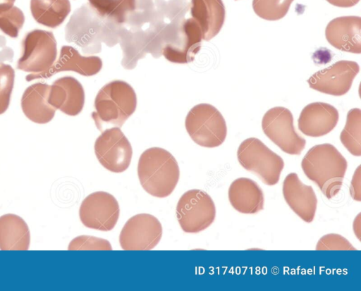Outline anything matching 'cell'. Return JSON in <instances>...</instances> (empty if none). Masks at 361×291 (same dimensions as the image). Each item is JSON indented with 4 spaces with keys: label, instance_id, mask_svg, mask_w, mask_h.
I'll return each instance as SVG.
<instances>
[{
    "label": "cell",
    "instance_id": "obj_23",
    "mask_svg": "<svg viewBox=\"0 0 361 291\" xmlns=\"http://www.w3.org/2000/svg\"><path fill=\"white\" fill-rule=\"evenodd\" d=\"M30 235L26 222L16 214L0 217V249L27 250Z\"/></svg>",
    "mask_w": 361,
    "mask_h": 291
},
{
    "label": "cell",
    "instance_id": "obj_4",
    "mask_svg": "<svg viewBox=\"0 0 361 291\" xmlns=\"http://www.w3.org/2000/svg\"><path fill=\"white\" fill-rule=\"evenodd\" d=\"M94 106L91 116L101 132L109 126L121 128L135 112L137 96L126 82L113 80L99 89Z\"/></svg>",
    "mask_w": 361,
    "mask_h": 291
},
{
    "label": "cell",
    "instance_id": "obj_20",
    "mask_svg": "<svg viewBox=\"0 0 361 291\" xmlns=\"http://www.w3.org/2000/svg\"><path fill=\"white\" fill-rule=\"evenodd\" d=\"M190 11L201 29L202 39L209 41L220 32L226 17L222 0H190Z\"/></svg>",
    "mask_w": 361,
    "mask_h": 291
},
{
    "label": "cell",
    "instance_id": "obj_17",
    "mask_svg": "<svg viewBox=\"0 0 361 291\" xmlns=\"http://www.w3.org/2000/svg\"><path fill=\"white\" fill-rule=\"evenodd\" d=\"M339 118L337 109L324 102H313L302 110L298 118V128L309 137H318L329 133Z\"/></svg>",
    "mask_w": 361,
    "mask_h": 291
},
{
    "label": "cell",
    "instance_id": "obj_7",
    "mask_svg": "<svg viewBox=\"0 0 361 291\" xmlns=\"http://www.w3.org/2000/svg\"><path fill=\"white\" fill-rule=\"evenodd\" d=\"M176 216L181 229L188 233H200L214 221L216 207L204 191L193 189L185 192L176 206Z\"/></svg>",
    "mask_w": 361,
    "mask_h": 291
},
{
    "label": "cell",
    "instance_id": "obj_27",
    "mask_svg": "<svg viewBox=\"0 0 361 291\" xmlns=\"http://www.w3.org/2000/svg\"><path fill=\"white\" fill-rule=\"evenodd\" d=\"M294 0H252V8L259 18L278 20L288 13Z\"/></svg>",
    "mask_w": 361,
    "mask_h": 291
},
{
    "label": "cell",
    "instance_id": "obj_15",
    "mask_svg": "<svg viewBox=\"0 0 361 291\" xmlns=\"http://www.w3.org/2000/svg\"><path fill=\"white\" fill-rule=\"evenodd\" d=\"M102 68V61L97 56H83L71 46L61 48L58 60L46 72L31 73L25 77L27 81L35 79H47L61 71H74L84 76L97 74Z\"/></svg>",
    "mask_w": 361,
    "mask_h": 291
},
{
    "label": "cell",
    "instance_id": "obj_13",
    "mask_svg": "<svg viewBox=\"0 0 361 291\" xmlns=\"http://www.w3.org/2000/svg\"><path fill=\"white\" fill-rule=\"evenodd\" d=\"M359 69L357 63L341 60L316 72L307 80V82L310 88L318 92L342 96L350 90Z\"/></svg>",
    "mask_w": 361,
    "mask_h": 291
},
{
    "label": "cell",
    "instance_id": "obj_8",
    "mask_svg": "<svg viewBox=\"0 0 361 291\" xmlns=\"http://www.w3.org/2000/svg\"><path fill=\"white\" fill-rule=\"evenodd\" d=\"M56 45L52 32L39 29L29 32L22 41V56L16 68L32 73L46 72L56 59Z\"/></svg>",
    "mask_w": 361,
    "mask_h": 291
},
{
    "label": "cell",
    "instance_id": "obj_18",
    "mask_svg": "<svg viewBox=\"0 0 361 291\" xmlns=\"http://www.w3.org/2000/svg\"><path fill=\"white\" fill-rule=\"evenodd\" d=\"M327 42L336 49L353 53L361 52V18L350 16L331 20L326 27Z\"/></svg>",
    "mask_w": 361,
    "mask_h": 291
},
{
    "label": "cell",
    "instance_id": "obj_10",
    "mask_svg": "<svg viewBox=\"0 0 361 291\" xmlns=\"http://www.w3.org/2000/svg\"><path fill=\"white\" fill-rule=\"evenodd\" d=\"M94 149L99 162L111 172L122 173L130 166L132 146L120 128L102 131L95 140Z\"/></svg>",
    "mask_w": 361,
    "mask_h": 291
},
{
    "label": "cell",
    "instance_id": "obj_12",
    "mask_svg": "<svg viewBox=\"0 0 361 291\" xmlns=\"http://www.w3.org/2000/svg\"><path fill=\"white\" fill-rule=\"evenodd\" d=\"M162 226L159 221L148 213L130 218L123 227L119 243L124 250H150L159 242Z\"/></svg>",
    "mask_w": 361,
    "mask_h": 291
},
{
    "label": "cell",
    "instance_id": "obj_30",
    "mask_svg": "<svg viewBox=\"0 0 361 291\" xmlns=\"http://www.w3.org/2000/svg\"><path fill=\"white\" fill-rule=\"evenodd\" d=\"M69 250H111L110 242L93 236L81 235L74 238L69 244Z\"/></svg>",
    "mask_w": 361,
    "mask_h": 291
},
{
    "label": "cell",
    "instance_id": "obj_16",
    "mask_svg": "<svg viewBox=\"0 0 361 291\" xmlns=\"http://www.w3.org/2000/svg\"><path fill=\"white\" fill-rule=\"evenodd\" d=\"M283 198L302 221L311 223L315 216L317 199L313 188L305 185L295 173L286 175L282 187Z\"/></svg>",
    "mask_w": 361,
    "mask_h": 291
},
{
    "label": "cell",
    "instance_id": "obj_29",
    "mask_svg": "<svg viewBox=\"0 0 361 291\" xmlns=\"http://www.w3.org/2000/svg\"><path fill=\"white\" fill-rule=\"evenodd\" d=\"M14 78L13 68L8 64L0 63V115L8 108Z\"/></svg>",
    "mask_w": 361,
    "mask_h": 291
},
{
    "label": "cell",
    "instance_id": "obj_3",
    "mask_svg": "<svg viewBox=\"0 0 361 291\" xmlns=\"http://www.w3.org/2000/svg\"><path fill=\"white\" fill-rule=\"evenodd\" d=\"M138 178L142 188L150 195L164 198L176 187L180 170L174 156L161 147L144 151L137 165Z\"/></svg>",
    "mask_w": 361,
    "mask_h": 291
},
{
    "label": "cell",
    "instance_id": "obj_11",
    "mask_svg": "<svg viewBox=\"0 0 361 291\" xmlns=\"http://www.w3.org/2000/svg\"><path fill=\"white\" fill-rule=\"evenodd\" d=\"M120 208L118 201L106 192H95L82 202L79 216L87 228L101 231H110L117 223Z\"/></svg>",
    "mask_w": 361,
    "mask_h": 291
},
{
    "label": "cell",
    "instance_id": "obj_25",
    "mask_svg": "<svg viewBox=\"0 0 361 291\" xmlns=\"http://www.w3.org/2000/svg\"><path fill=\"white\" fill-rule=\"evenodd\" d=\"M88 4L100 17L118 26L137 9V0H88Z\"/></svg>",
    "mask_w": 361,
    "mask_h": 291
},
{
    "label": "cell",
    "instance_id": "obj_2",
    "mask_svg": "<svg viewBox=\"0 0 361 291\" xmlns=\"http://www.w3.org/2000/svg\"><path fill=\"white\" fill-rule=\"evenodd\" d=\"M348 167L345 157L332 144L325 143L310 148L301 161V168L328 199L338 194Z\"/></svg>",
    "mask_w": 361,
    "mask_h": 291
},
{
    "label": "cell",
    "instance_id": "obj_36",
    "mask_svg": "<svg viewBox=\"0 0 361 291\" xmlns=\"http://www.w3.org/2000/svg\"><path fill=\"white\" fill-rule=\"evenodd\" d=\"M15 1L16 0H0V13L12 8Z\"/></svg>",
    "mask_w": 361,
    "mask_h": 291
},
{
    "label": "cell",
    "instance_id": "obj_14",
    "mask_svg": "<svg viewBox=\"0 0 361 291\" xmlns=\"http://www.w3.org/2000/svg\"><path fill=\"white\" fill-rule=\"evenodd\" d=\"M176 39L163 47L162 54L165 58L170 62L181 64L193 61L201 49L202 39L198 23L192 18L183 20Z\"/></svg>",
    "mask_w": 361,
    "mask_h": 291
},
{
    "label": "cell",
    "instance_id": "obj_32",
    "mask_svg": "<svg viewBox=\"0 0 361 291\" xmlns=\"http://www.w3.org/2000/svg\"><path fill=\"white\" fill-rule=\"evenodd\" d=\"M361 166H358L352 178L350 186V194L351 197L357 202L361 201Z\"/></svg>",
    "mask_w": 361,
    "mask_h": 291
},
{
    "label": "cell",
    "instance_id": "obj_6",
    "mask_svg": "<svg viewBox=\"0 0 361 291\" xmlns=\"http://www.w3.org/2000/svg\"><path fill=\"white\" fill-rule=\"evenodd\" d=\"M185 125L191 139L203 147H217L226 137L224 118L209 104L202 103L193 106L187 114Z\"/></svg>",
    "mask_w": 361,
    "mask_h": 291
},
{
    "label": "cell",
    "instance_id": "obj_31",
    "mask_svg": "<svg viewBox=\"0 0 361 291\" xmlns=\"http://www.w3.org/2000/svg\"><path fill=\"white\" fill-rule=\"evenodd\" d=\"M356 249L344 237L330 233L322 236L317 242L316 250H355Z\"/></svg>",
    "mask_w": 361,
    "mask_h": 291
},
{
    "label": "cell",
    "instance_id": "obj_21",
    "mask_svg": "<svg viewBox=\"0 0 361 291\" xmlns=\"http://www.w3.org/2000/svg\"><path fill=\"white\" fill-rule=\"evenodd\" d=\"M228 200L233 208L245 214H255L264 209V197L259 185L252 179L239 178L230 185Z\"/></svg>",
    "mask_w": 361,
    "mask_h": 291
},
{
    "label": "cell",
    "instance_id": "obj_34",
    "mask_svg": "<svg viewBox=\"0 0 361 291\" xmlns=\"http://www.w3.org/2000/svg\"><path fill=\"white\" fill-rule=\"evenodd\" d=\"M329 4L341 7V8H349L356 5L360 0H326Z\"/></svg>",
    "mask_w": 361,
    "mask_h": 291
},
{
    "label": "cell",
    "instance_id": "obj_22",
    "mask_svg": "<svg viewBox=\"0 0 361 291\" xmlns=\"http://www.w3.org/2000/svg\"><path fill=\"white\" fill-rule=\"evenodd\" d=\"M50 85L37 82L29 86L21 98V108L31 121L44 124L52 120L56 109L48 102Z\"/></svg>",
    "mask_w": 361,
    "mask_h": 291
},
{
    "label": "cell",
    "instance_id": "obj_24",
    "mask_svg": "<svg viewBox=\"0 0 361 291\" xmlns=\"http://www.w3.org/2000/svg\"><path fill=\"white\" fill-rule=\"evenodd\" d=\"M71 10L69 0H31L30 11L38 23L50 28L61 25Z\"/></svg>",
    "mask_w": 361,
    "mask_h": 291
},
{
    "label": "cell",
    "instance_id": "obj_9",
    "mask_svg": "<svg viewBox=\"0 0 361 291\" xmlns=\"http://www.w3.org/2000/svg\"><path fill=\"white\" fill-rule=\"evenodd\" d=\"M262 128L267 137L286 154L299 155L306 145V140L295 130L292 113L285 107L269 109L262 118Z\"/></svg>",
    "mask_w": 361,
    "mask_h": 291
},
{
    "label": "cell",
    "instance_id": "obj_35",
    "mask_svg": "<svg viewBox=\"0 0 361 291\" xmlns=\"http://www.w3.org/2000/svg\"><path fill=\"white\" fill-rule=\"evenodd\" d=\"M360 213H359L355 218L353 222V231L356 237L360 240V231H361V223H360Z\"/></svg>",
    "mask_w": 361,
    "mask_h": 291
},
{
    "label": "cell",
    "instance_id": "obj_28",
    "mask_svg": "<svg viewBox=\"0 0 361 291\" xmlns=\"http://www.w3.org/2000/svg\"><path fill=\"white\" fill-rule=\"evenodd\" d=\"M25 22L23 12L17 6H13L0 13V30L8 36L16 38Z\"/></svg>",
    "mask_w": 361,
    "mask_h": 291
},
{
    "label": "cell",
    "instance_id": "obj_1",
    "mask_svg": "<svg viewBox=\"0 0 361 291\" xmlns=\"http://www.w3.org/2000/svg\"><path fill=\"white\" fill-rule=\"evenodd\" d=\"M121 26L100 17L88 4L76 9L65 27V39L82 49L86 54L102 50L101 43L113 47L119 42Z\"/></svg>",
    "mask_w": 361,
    "mask_h": 291
},
{
    "label": "cell",
    "instance_id": "obj_33",
    "mask_svg": "<svg viewBox=\"0 0 361 291\" xmlns=\"http://www.w3.org/2000/svg\"><path fill=\"white\" fill-rule=\"evenodd\" d=\"M14 53L11 48L6 46V38L0 35V63L12 62Z\"/></svg>",
    "mask_w": 361,
    "mask_h": 291
},
{
    "label": "cell",
    "instance_id": "obj_26",
    "mask_svg": "<svg viewBox=\"0 0 361 291\" xmlns=\"http://www.w3.org/2000/svg\"><path fill=\"white\" fill-rule=\"evenodd\" d=\"M340 140L353 156H361V111L350 109L347 113L346 123L341 132Z\"/></svg>",
    "mask_w": 361,
    "mask_h": 291
},
{
    "label": "cell",
    "instance_id": "obj_37",
    "mask_svg": "<svg viewBox=\"0 0 361 291\" xmlns=\"http://www.w3.org/2000/svg\"><path fill=\"white\" fill-rule=\"evenodd\" d=\"M235 1H237V0H235Z\"/></svg>",
    "mask_w": 361,
    "mask_h": 291
},
{
    "label": "cell",
    "instance_id": "obj_19",
    "mask_svg": "<svg viewBox=\"0 0 361 291\" xmlns=\"http://www.w3.org/2000/svg\"><path fill=\"white\" fill-rule=\"evenodd\" d=\"M48 102L66 115L77 116L82 111L85 104L83 87L73 77L60 78L50 86Z\"/></svg>",
    "mask_w": 361,
    "mask_h": 291
},
{
    "label": "cell",
    "instance_id": "obj_5",
    "mask_svg": "<svg viewBox=\"0 0 361 291\" xmlns=\"http://www.w3.org/2000/svg\"><path fill=\"white\" fill-rule=\"evenodd\" d=\"M237 159L243 168L255 173L269 186L278 183L284 167L283 159L255 137L247 138L240 143Z\"/></svg>",
    "mask_w": 361,
    "mask_h": 291
}]
</instances>
